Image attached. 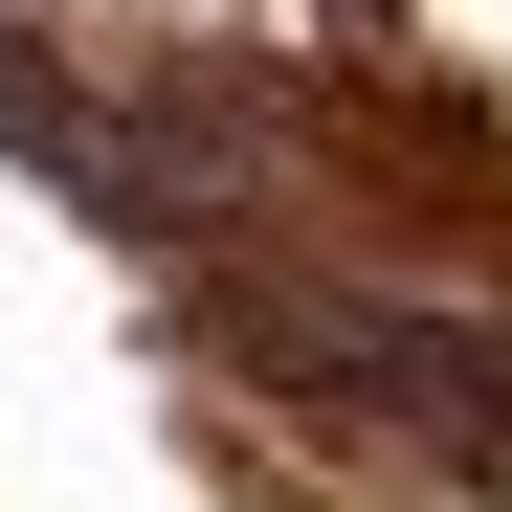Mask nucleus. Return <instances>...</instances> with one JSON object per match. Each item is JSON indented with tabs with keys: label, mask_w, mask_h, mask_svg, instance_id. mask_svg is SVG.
Here are the masks:
<instances>
[{
	"label": "nucleus",
	"mask_w": 512,
	"mask_h": 512,
	"mask_svg": "<svg viewBox=\"0 0 512 512\" xmlns=\"http://www.w3.org/2000/svg\"><path fill=\"white\" fill-rule=\"evenodd\" d=\"M223 357L290 379V401H334V423H401V446H512V334H490V312H401V290H290V268H245V290H223Z\"/></svg>",
	"instance_id": "1"
}]
</instances>
